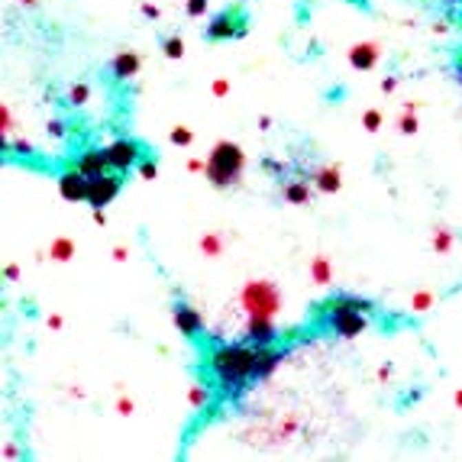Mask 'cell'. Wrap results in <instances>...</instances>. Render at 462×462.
Returning <instances> with one entry per match:
<instances>
[{
	"label": "cell",
	"mask_w": 462,
	"mask_h": 462,
	"mask_svg": "<svg viewBox=\"0 0 462 462\" xmlns=\"http://www.w3.org/2000/svg\"><path fill=\"white\" fill-rule=\"evenodd\" d=\"M262 168L275 181H284L294 175V162H275V158H262Z\"/></svg>",
	"instance_id": "cell-20"
},
{
	"label": "cell",
	"mask_w": 462,
	"mask_h": 462,
	"mask_svg": "<svg viewBox=\"0 0 462 462\" xmlns=\"http://www.w3.org/2000/svg\"><path fill=\"white\" fill-rule=\"evenodd\" d=\"M362 123H366L368 133H375L378 126H381V114L378 110H366V116H362Z\"/></svg>",
	"instance_id": "cell-31"
},
{
	"label": "cell",
	"mask_w": 462,
	"mask_h": 462,
	"mask_svg": "<svg viewBox=\"0 0 462 462\" xmlns=\"http://www.w3.org/2000/svg\"><path fill=\"white\" fill-rule=\"evenodd\" d=\"M240 304L249 317H275L282 311V294L272 282H249L240 294Z\"/></svg>",
	"instance_id": "cell-3"
},
{
	"label": "cell",
	"mask_w": 462,
	"mask_h": 462,
	"mask_svg": "<svg viewBox=\"0 0 462 462\" xmlns=\"http://www.w3.org/2000/svg\"><path fill=\"white\" fill-rule=\"evenodd\" d=\"M171 143H175V146H191V143H194V133H191L188 126H175V129H171Z\"/></svg>",
	"instance_id": "cell-28"
},
{
	"label": "cell",
	"mask_w": 462,
	"mask_h": 462,
	"mask_svg": "<svg viewBox=\"0 0 462 462\" xmlns=\"http://www.w3.org/2000/svg\"><path fill=\"white\" fill-rule=\"evenodd\" d=\"M311 185H314L320 194H333V191H339V168L336 165H311Z\"/></svg>",
	"instance_id": "cell-13"
},
{
	"label": "cell",
	"mask_w": 462,
	"mask_h": 462,
	"mask_svg": "<svg viewBox=\"0 0 462 462\" xmlns=\"http://www.w3.org/2000/svg\"><path fill=\"white\" fill-rule=\"evenodd\" d=\"M45 324L52 326V330H62V317H59V314H49V320H45Z\"/></svg>",
	"instance_id": "cell-38"
},
{
	"label": "cell",
	"mask_w": 462,
	"mask_h": 462,
	"mask_svg": "<svg viewBox=\"0 0 462 462\" xmlns=\"http://www.w3.org/2000/svg\"><path fill=\"white\" fill-rule=\"evenodd\" d=\"M45 129H49V136H52V139H65V133H68L62 120H49V123H45Z\"/></svg>",
	"instance_id": "cell-32"
},
{
	"label": "cell",
	"mask_w": 462,
	"mask_h": 462,
	"mask_svg": "<svg viewBox=\"0 0 462 462\" xmlns=\"http://www.w3.org/2000/svg\"><path fill=\"white\" fill-rule=\"evenodd\" d=\"M288 359V349L255 346V343H220L207 353V372L213 378V388L223 401H236L246 395L249 381L269 378L275 368Z\"/></svg>",
	"instance_id": "cell-1"
},
{
	"label": "cell",
	"mask_w": 462,
	"mask_h": 462,
	"mask_svg": "<svg viewBox=\"0 0 462 462\" xmlns=\"http://www.w3.org/2000/svg\"><path fill=\"white\" fill-rule=\"evenodd\" d=\"M126 255H129V252H126L123 246H116V249H114V259H116V262H126Z\"/></svg>",
	"instance_id": "cell-41"
},
{
	"label": "cell",
	"mask_w": 462,
	"mask_h": 462,
	"mask_svg": "<svg viewBox=\"0 0 462 462\" xmlns=\"http://www.w3.org/2000/svg\"><path fill=\"white\" fill-rule=\"evenodd\" d=\"M242 339H246V343H255V346H272L275 339H278V330H275L272 317H249Z\"/></svg>",
	"instance_id": "cell-12"
},
{
	"label": "cell",
	"mask_w": 462,
	"mask_h": 462,
	"mask_svg": "<svg viewBox=\"0 0 462 462\" xmlns=\"http://www.w3.org/2000/svg\"><path fill=\"white\" fill-rule=\"evenodd\" d=\"M207 7H210V0H188V3H185V13L198 20V17H204V13H207Z\"/></svg>",
	"instance_id": "cell-29"
},
{
	"label": "cell",
	"mask_w": 462,
	"mask_h": 462,
	"mask_svg": "<svg viewBox=\"0 0 462 462\" xmlns=\"http://www.w3.org/2000/svg\"><path fill=\"white\" fill-rule=\"evenodd\" d=\"M59 194L65 200H87V175L78 165L65 168L59 175Z\"/></svg>",
	"instance_id": "cell-8"
},
{
	"label": "cell",
	"mask_w": 462,
	"mask_h": 462,
	"mask_svg": "<svg viewBox=\"0 0 462 462\" xmlns=\"http://www.w3.org/2000/svg\"><path fill=\"white\" fill-rule=\"evenodd\" d=\"M433 249H437V252H450L452 249V233L450 230H437V233H433Z\"/></svg>",
	"instance_id": "cell-27"
},
{
	"label": "cell",
	"mask_w": 462,
	"mask_h": 462,
	"mask_svg": "<svg viewBox=\"0 0 462 462\" xmlns=\"http://www.w3.org/2000/svg\"><path fill=\"white\" fill-rule=\"evenodd\" d=\"M204 165H207V162H200V158H191V162H188L191 171H204Z\"/></svg>",
	"instance_id": "cell-40"
},
{
	"label": "cell",
	"mask_w": 462,
	"mask_h": 462,
	"mask_svg": "<svg viewBox=\"0 0 462 462\" xmlns=\"http://www.w3.org/2000/svg\"><path fill=\"white\" fill-rule=\"evenodd\" d=\"M87 101H91V84H87V81L68 84V91H65V104H68V107H84Z\"/></svg>",
	"instance_id": "cell-17"
},
{
	"label": "cell",
	"mask_w": 462,
	"mask_h": 462,
	"mask_svg": "<svg viewBox=\"0 0 462 462\" xmlns=\"http://www.w3.org/2000/svg\"><path fill=\"white\" fill-rule=\"evenodd\" d=\"M188 401H191V408H207V404H210V388H207V385H191Z\"/></svg>",
	"instance_id": "cell-24"
},
{
	"label": "cell",
	"mask_w": 462,
	"mask_h": 462,
	"mask_svg": "<svg viewBox=\"0 0 462 462\" xmlns=\"http://www.w3.org/2000/svg\"><path fill=\"white\" fill-rule=\"evenodd\" d=\"M242 168H246L242 149L236 146V143H230V139H223V143H217V146L210 149L204 175L210 178L213 188H230V185H240Z\"/></svg>",
	"instance_id": "cell-2"
},
{
	"label": "cell",
	"mask_w": 462,
	"mask_h": 462,
	"mask_svg": "<svg viewBox=\"0 0 462 462\" xmlns=\"http://www.w3.org/2000/svg\"><path fill=\"white\" fill-rule=\"evenodd\" d=\"M162 52H165V59H181V55H185L181 36H165V39H162Z\"/></svg>",
	"instance_id": "cell-23"
},
{
	"label": "cell",
	"mask_w": 462,
	"mask_h": 462,
	"mask_svg": "<svg viewBox=\"0 0 462 462\" xmlns=\"http://www.w3.org/2000/svg\"><path fill=\"white\" fill-rule=\"evenodd\" d=\"M311 278H314L317 284H330V282H333V265H330V259H324V255L311 259Z\"/></svg>",
	"instance_id": "cell-18"
},
{
	"label": "cell",
	"mask_w": 462,
	"mask_h": 462,
	"mask_svg": "<svg viewBox=\"0 0 462 462\" xmlns=\"http://www.w3.org/2000/svg\"><path fill=\"white\" fill-rule=\"evenodd\" d=\"M246 30H249V17H246V10H240V7H227V10L217 13V17L207 23L204 36H207L210 42H230V39L246 36Z\"/></svg>",
	"instance_id": "cell-4"
},
{
	"label": "cell",
	"mask_w": 462,
	"mask_h": 462,
	"mask_svg": "<svg viewBox=\"0 0 462 462\" xmlns=\"http://www.w3.org/2000/svg\"><path fill=\"white\" fill-rule=\"evenodd\" d=\"M349 62H353V68H359V72L375 68L378 45H375V42H359V45H353V49H349Z\"/></svg>",
	"instance_id": "cell-16"
},
{
	"label": "cell",
	"mask_w": 462,
	"mask_h": 462,
	"mask_svg": "<svg viewBox=\"0 0 462 462\" xmlns=\"http://www.w3.org/2000/svg\"><path fill=\"white\" fill-rule=\"evenodd\" d=\"M23 3H26V7H36V0H23Z\"/></svg>",
	"instance_id": "cell-45"
},
{
	"label": "cell",
	"mask_w": 462,
	"mask_h": 462,
	"mask_svg": "<svg viewBox=\"0 0 462 462\" xmlns=\"http://www.w3.org/2000/svg\"><path fill=\"white\" fill-rule=\"evenodd\" d=\"M171 320H175V326H178V333L188 336V339H198L200 330H204V317H200L191 304H185V301H178V304H175V311H171Z\"/></svg>",
	"instance_id": "cell-9"
},
{
	"label": "cell",
	"mask_w": 462,
	"mask_h": 462,
	"mask_svg": "<svg viewBox=\"0 0 462 462\" xmlns=\"http://www.w3.org/2000/svg\"><path fill=\"white\" fill-rule=\"evenodd\" d=\"M456 404H459V408H462V388L456 391Z\"/></svg>",
	"instance_id": "cell-44"
},
{
	"label": "cell",
	"mask_w": 462,
	"mask_h": 462,
	"mask_svg": "<svg viewBox=\"0 0 462 462\" xmlns=\"http://www.w3.org/2000/svg\"><path fill=\"white\" fill-rule=\"evenodd\" d=\"M49 259H55V262H68V259H74V242L68 240V236L52 240V246H49Z\"/></svg>",
	"instance_id": "cell-19"
},
{
	"label": "cell",
	"mask_w": 462,
	"mask_h": 462,
	"mask_svg": "<svg viewBox=\"0 0 462 462\" xmlns=\"http://www.w3.org/2000/svg\"><path fill=\"white\" fill-rule=\"evenodd\" d=\"M433 301H437V294L433 291H417L414 297H410V311H414V314H427V311L433 307Z\"/></svg>",
	"instance_id": "cell-22"
},
{
	"label": "cell",
	"mask_w": 462,
	"mask_h": 462,
	"mask_svg": "<svg viewBox=\"0 0 462 462\" xmlns=\"http://www.w3.org/2000/svg\"><path fill=\"white\" fill-rule=\"evenodd\" d=\"M158 175V162L152 156H146L143 162H139V178H146V181H156Z\"/></svg>",
	"instance_id": "cell-26"
},
{
	"label": "cell",
	"mask_w": 462,
	"mask_h": 462,
	"mask_svg": "<svg viewBox=\"0 0 462 462\" xmlns=\"http://www.w3.org/2000/svg\"><path fill=\"white\" fill-rule=\"evenodd\" d=\"M3 275H7V282H17V278H20V269H17V265H3Z\"/></svg>",
	"instance_id": "cell-36"
},
{
	"label": "cell",
	"mask_w": 462,
	"mask_h": 462,
	"mask_svg": "<svg viewBox=\"0 0 462 462\" xmlns=\"http://www.w3.org/2000/svg\"><path fill=\"white\" fill-rule=\"evenodd\" d=\"M143 13H146L149 20H156V17H158V7H152V3H143Z\"/></svg>",
	"instance_id": "cell-37"
},
{
	"label": "cell",
	"mask_w": 462,
	"mask_h": 462,
	"mask_svg": "<svg viewBox=\"0 0 462 462\" xmlns=\"http://www.w3.org/2000/svg\"><path fill=\"white\" fill-rule=\"evenodd\" d=\"M200 252L210 255V259H217V255L223 252V236H220V233H204V236H200Z\"/></svg>",
	"instance_id": "cell-21"
},
{
	"label": "cell",
	"mask_w": 462,
	"mask_h": 462,
	"mask_svg": "<svg viewBox=\"0 0 462 462\" xmlns=\"http://www.w3.org/2000/svg\"><path fill=\"white\" fill-rule=\"evenodd\" d=\"M7 149H10V152H20V156H36V146H32V143H26V139H17V143H13V139H7Z\"/></svg>",
	"instance_id": "cell-30"
},
{
	"label": "cell",
	"mask_w": 462,
	"mask_h": 462,
	"mask_svg": "<svg viewBox=\"0 0 462 462\" xmlns=\"http://www.w3.org/2000/svg\"><path fill=\"white\" fill-rule=\"evenodd\" d=\"M230 94V81H227V78H217V81H213V97H227Z\"/></svg>",
	"instance_id": "cell-34"
},
{
	"label": "cell",
	"mask_w": 462,
	"mask_h": 462,
	"mask_svg": "<svg viewBox=\"0 0 462 462\" xmlns=\"http://www.w3.org/2000/svg\"><path fill=\"white\" fill-rule=\"evenodd\" d=\"M388 375H391V366H381V368H378V378H381V381H385Z\"/></svg>",
	"instance_id": "cell-42"
},
{
	"label": "cell",
	"mask_w": 462,
	"mask_h": 462,
	"mask_svg": "<svg viewBox=\"0 0 462 462\" xmlns=\"http://www.w3.org/2000/svg\"><path fill=\"white\" fill-rule=\"evenodd\" d=\"M0 123H3V139H10V129H13V120H10V107H7V104L0 107Z\"/></svg>",
	"instance_id": "cell-33"
},
{
	"label": "cell",
	"mask_w": 462,
	"mask_h": 462,
	"mask_svg": "<svg viewBox=\"0 0 462 462\" xmlns=\"http://www.w3.org/2000/svg\"><path fill=\"white\" fill-rule=\"evenodd\" d=\"M107 158H110V168H114V171L126 175V171L139 168V162L146 158V146L136 143V139H129V136H120L107 146Z\"/></svg>",
	"instance_id": "cell-5"
},
{
	"label": "cell",
	"mask_w": 462,
	"mask_h": 462,
	"mask_svg": "<svg viewBox=\"0 0 462 462\" xmlns=\"http://www.w3.org/2000/svg\"><path fill=\"white\" fill-rule=\"evenodd\" d=\"M94 223H101V227H104V223H107V217H104V210H94Z\"/></svg>",
	"instance_id": "cell-43"
},
{
	"label": "cell",
	"mask_w": 462,
	"mask_h": 462,
	"mask_svg": "<svg viewBox=\"0 0 462 462\" xmlns=\"http://www.w3.org/2000/svg\"><path fill=\"white\" fill-rule=\"evenodd\" d=\"M326 326H330V333L343 336V339H353V336L366 333L368 314H333L326 320Z\"/></svg>",
	"instance_id": "cell-11"
},
{
	"label": "cell",
	"mask_w": 462,
	"mask_h": 462,
	"mask_svg": "<svg viewBox=\"0 0 462 462\" xmlns=\"http://www.w3.org/2000/svg\"><path fill=\"white\" fill-rule=\"evenodd\" d=\"M398 129L404 133V136L417 133V116H414V104L404 107V114H401V120H398Z\"/></svg>",
	"instance_id": "cell-25"
},
{
	"label": "cell",
	"mask_w": 462,
	"mask_h": 462,
	"mask_svg": "<svg viewBox=\"0 0 462 462\" xmlns=\"http://www.w3.org/2000/svg\"><path fill=\"white\" fill-rule=\"evenodd\" d=\"M116 410H120L123 417H129V414H133V401H129V398H120V401H116Z\"/></svg>",
	"instance_id": "cell-35"
},
{
	"label": "cell",
	"mask_w": 462,
	"mask_h": 462,
	"mask_svg": "<svg viewBox=\"0 0 462 462\" xmlns=\"http://www.w3.org/2000/svg\"><path fill=\"white\" fill-rule=\"evenodd\" d=\"M333 314H375V304L368 297H359V294H333L317 307V317L330 320Z\"/></svg>",
	"instance_id": "cell-7"
},
{
	"label": "cell",
	"mask_w": 462,
	"mask_h": 462,
	"mask_svg": "<svg viewBox=\"0 0 462 462\" xmlns=\"http://www.w3.org/2000/svg\"><path fill=\"white\" fill-rule=\"evenodd\" d=\"M311 198H314V185L307 178H297V175L284 178L282 200H288V204H311Z\"/></svg>",
	"instance_id": "cell-15"
},
{
	"label": "cell",
	"mask_w": 462,
	"mask_h": 462,
	"mask_svg": "<svg viewBox=\"0 0 462 462\" xmlns=\"http://www.w3.org/2000/svg\"><path fill=\"white\" fill-rule=\"evenodd\" d=\"M139 65H143V59H139V52H116L114 62H110V74H114V81H129V78H136L139 74Z\"/></svg>",
	"instance_id": "cell-14"
},
{
	"label": "cell",
	"mask_w": 462,
	"mask_h": 462,
	"mask_svg": "<svg viewBox=\"0 0 462 462\" xmlns=\"http://www.w3.org/2000/svg\"><path fill=\"white\" fill-rule=\"evenodd\" d=\"M120 191H123V175L110 168V171H104V175L87 178V204H91L94 210H104Z\"/></svg>",
	"instance_id": "cell-6"
},
{
	"label": "cell",
	"mask_w": 462,
	"mask_h": 462,
	"mask_svg": "<svg viewBox=\"0 0 462 462\" xmlns=\"http://www.w3.org/2000/svg\"><path fill=\"white\" fill-rule=\"evenodd\" d=\"M74 165L81 168L87 178H94V175H104V171H110V158H107V146H87L78 152V158H74Z\"/></svg>",
	"instance_id": "cell-10"
},
{
	"label": "cell",
	"mask_w": 462,
	"mask_h": 462,
	"mask_svg": "<svg viewBox=\"0 0 462 462\" xmlns=\"http://www.w3.org/2000/svg\"><path fill=\"white\" fill-rule=\"evenodd\" d=\"M395 87H398V78H385L381 81V91H395Z\"/></svg>",
	"instance_id": "cell-39"
}]
</instances>
